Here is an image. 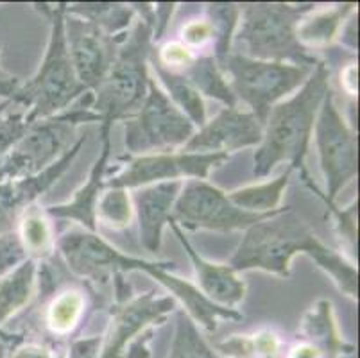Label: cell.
Returning <instances> with one entry per match:
<instances>
[{
    "mask_svg": "<svg viewBox=\"0 0 360 358\" xmlns=\"http://www.w3.org/2000/svg\"><path fill=\"white\" fill-rule=\"evenodd\" d=\"M150 65H153V70L158 74L160 81H162V84L165 87L167 97L170 98V103L174 104V106L194 124V127L205 126V101H202V95L194 88V84H192L183 74H178V72L163 67L156 58H153Z\"/></svg>",
    "mask_w": 360,
    "mask_h": 358,
    "instance_id": "cell-18",
    "label": "cell"
},
{
    "mask_svg": "<svg viewBox=\"0 0 360 358\" xmlns=\"http://www.w3.org/2000/svg\"><path fill=\"white\" fill-rule=\"evenodd\" d=\"M160 61V63L165 67V65H169V67H188V65L194 61V56L191 54V51L185 47L183 44H176V41H172V44H167L165 47L160 51L158 58H156Z\"/></svg>",
    "mask_w": 360,
    "mask_h": 358,
    "instance_id": "cell-32",
    "label": "cell"
},
{
    "mask_svg": "<svg viewBox=\"0 0 360 358\" xmlns=\"http://www.w3.org/2000/svg\"><path fill=\"white\" fill-rule=\"evenodd\" d=\"M303 333L316 340L323 350L328 351L330 354L340 353V347H345V344L340 343L337 337L335 324L332 321V305L330 301H319L309 314L305 315L303 321Z\"/></svg>",
    "mask_w": 360,
    "mask_h": 358,
    "instance_id": "cell-24",
    "label": "cell"
},
{
    "mask_svg": "<svg viewBox=\"0 0 360 358\" xmlns=\"http://www.w3.org/2000/svg\"><path fill=\"white\" fill-rule=\"evenodd\" d=\"M68 15L91 22L99 29H103L111 38H119L126 34L135 11L131 6L111 4V2H84V4H67Z\"/></svg>",
    "mask_w": 360,
    "mask_h": 358,
    "instance_id": "cell-22",
    "label": "cell"
},
{
    "mask_svg": "<svg viewBox=\"0 0 360 358\" xmlns=\"http://www.w3.org/2000/svg\"><path fill=\"white\" fill-rule=\"evenodd\" d=\"M296 255H307L323 271L328 272L340 290L359 295V271L342 255L330 249L316 236L292 208H285L245 229V235L231 258L230 267L235 272L260 269L265 272L289 278V265Z\"/></svg>",
    "mask_w": 360,
    "mask_h": 358,
    "instance_id": "cell-1",
    "label": "cell"
},
{
    "mask_svg": "<svg viewBox=\"0 0 360 358\" xmlns=\"http://www.w3.org/2000/svg\"><path fill=\"white\" fill-rule=\"evenodd\" d=\"M27 260V251L16 231L4 233L0 236V278Z\"/></svg>",
    "mask_w": 360,
    "mask_h": 358,
    "instance_id": "cell-31",
    "label": "cell"
},
{
    "mask_svg": "<svg viewBox=\"0 0 360 358\" xmlns=\"http://www.w3.org/2000/svg\"><path fill=\"white\" fill-rule=\"evenodd\" d=\"M110 129L111 122H103L101 126L103 149H101V156L96 165L91 167L86 183L74 193L72 201H68L67 205L47 208L49 215L58 217V219H72V221L83 224L88 231L97 233V203H99V193L104 185V174H106L108 158H110L111 151Z\"/></svg>",
    "mask_w": 360,
    "mask_h": 358,
    "instance_id": "cell-16",
    "label": "cell"
},
{
    "mask_svg": "<svg viewBox=\"0 0 360 358\" xmlns=\"http://www.w3.org/2000/svg\"><path fill=\"white\" fill-rule=\"evenodd\" d=\"M126 38L127 34L111 38L91 22L65 13V39L68 54L75 75L88 91H94L103 83L113 65L119 45L124 44Z\"/></svg>",
    "mask_w": 360,
    "mask_h": 358,
    "instance_id": "cell-12",
    "label": "cell"
},
{
    "mask_svg": "<svg viewBox=\"0 0 360 358\" xmlns=\"http://www.w3.org/2000/svg\"><path fill=\"white\" fill-rule=\"evenodd\" d=\"M353 8H355V4H340L332 9L317 11L316 15L309 16V18L301 16L296 27L297 41L307 51L328 45L339 32L340 22L346 18L348 13L353 11Z\"/></svg>",
    "mask_w": 360,
    "mask_h": 358,
    "instance_id": "cell-20",
    "label": "cell"
},
{
    "mask_svg": "<svg viewBox=\"0 0 360 358\" xmlns=\"http://www.w3.org/2000/svg\"><path fill=\"white\" fill-rule=\"evenodd\" d=\"M13 339H6V335L0 333V358H6V351H8V344H11Z\"/></svg>",
    "mask_w": 360,
    "mask_h": 358,
    "instance_id": "cell-40",
    "label": "cell"
},
{
    "mask_svg": "<svg viewBox=\"0 0 360 358\" xmlns=\"http://www.w3.org/2000/svg\"><path fill=\"white\" fill-rule=\"evenodd\" d=\"M231 75V90L240 97L264 127L271 108L305 83L314 67L281 61H260L242 54H230L221 65Z\"/></svg>",
    "mask_w": 360,
    "mask_h": 358,
    "instance_id": "cell-7",
    "label": "cell"
},
{
    "mask_svg": "<svg viewBox=\"0 0 360 358\" xmlns=\"http://www.w3.org/2000/svg\"><path fill=\"white\" fill-rule=\"evenodd\" d=\"M181 36L186 44L199 45L202 41H206L208 38H212L214 32H212V25L208 20H194V22H191V24H186L183 27Z\"/></svg>",
    "mask_w": 360,
    "mask_h": 358,
    "instance_id": "cell-33",
    "label": "cell"
},
{
    "mask_svg": "<svg viewBox=\"0 0 360 358\" xmlns=\"http://www.w3.org/2000/svg\"><path fill=\"white\" fill-rule=\"evenodd\" d=\"M355 77H356V67H355V65H352V67L346 68L345 79H342V84H345L346 91H348L349 83H352V90L356 94V81H355Z\"/></svg>",
    "mask_w": 360,
    "mask_h": 358,
    "instance_id": "cell-39",
    "label": "cell"
},
{
    "mask_svg": "<svg viewBox=\"0 0 360 358\" xmlns=\"http://www.w3.org/2000/svg\"><path fill=\"white\" fill-rule=\"evenodd\" d=\"M25 113H27L25 110L15 111L0 120V162L32 126V124L25 122Z\"/></svg>",
    "mask_w": 360,
    "mask_h": 358,
    "instance_id": "cell-30",
    "label": "cell"
},
{
    "mask_svg": "<svg viewBox=\"0 0 360 358\" xmlns=\"http://www.w3.org/2000/svg\"><path fill=\"white\" fill-rule=\"evenodd\" d=\"M290 174H292V169L289 167L285 172L281 174L280 177H276V179H273V181L233 190L231 193H228V199H230L237 208L245 210V212H274V210H278V206H280L281 197H283V190L289 185Z\"/></svg>",
    "mask_w": 360,
    "mask_h": 358,
    "instance_id": "cell-23",
    "label": "cell"
},
{
    "mask_svg": "<svg viewBox=\"0 0 360 358\" xmlns=\"http://www.w3.org/2000/svg\"><path fill=\"white\" fill-rule=\"evenodd\" d=\"M51 20V36L45 58L40 68L24 87H18L13 95V103L22 104L25 122L34 124L44 118L54 117L67 111L72 104L86 94V88L79 83L68 54L65 39V13L67 4L58 2L54 8L49 4H36Z\"/></svg>",
    "mask_w": 360,
    "mask_h": 358,
    "instance_id": "cell-3",
    "label": "cell"
},
{
    "mask_svg": "<svg viewBox=\"0 0 360 358\" xmlns=\"http://www.w3.org/2000/svg\"><path fill=\"white\" fill-rule=\"evenodd\" d=\"M169 358H219L199 333L194 321L185 312H178L174 343Z\"/></svg>",
    "mask_w": 360,
    "mask_h": 358,
    "instance_id": "cell-26",
    "label": "cell"
},
{
    "mask_svg": "<svg viewBox=\"0 0 360 358\" xmlns=\"http://www.w3.org/2000/svg\"><path fill=\"white\" fill-rule=\"evenodd\" d=\"M183 75L194 84V88L201 95L217 98L222 104H226V108L237 106V97L224 79V72L221 70L214 56H202V58L194 59L185 68Z\"/></svg>",
    "mask_w": 360,
    "mask_h": 358,
    "instance_id": "cell-21",
    "label": "cell"
},
{
    "mask_svg": "<svg viewBox=\"0 0 360 358\" xmlns=\"http://www.w3.org/2000/svg\"><path fill=\"white\" fill-rule=\"evenodd\" d=\"M264 127L251 111L224 108L212 120H206L198 133L183 146V153L230 154L238 149L260 146Z\"/></svg>",
    "mask_w": 360,
    "mask_h": 358,
    "instance_id": "cell-13",
    "label": "cell"
},
{
    "mask_svg": "<svg viewBox=\"0 0 360 358\" xmlns=\"http://www.w3.org/2000/svg\"><path fill=\"white\" fill-rule=\"evenodd\" d=\"M131 201L124 188H113L99 197L97 203V219L110 228H126L131 222Z\"/></svg>",
    "mask_w": 360,
    "mask_h": 358,
    "instance_id": "cell-29",
    "label": "cell"
},
{
    "mask_svg": "<svg viewBox=\"0 0 360 358\" xmlns=\"http://www.w3.org/2000/svg\"><path fill=\"white\" fill-rule=\"evenodd\" d=\"M36 281V262L27 258L0 278V324L29 303Z\"/></svg>",
    "mask_w": 360,
    "mask_h": 358,
    "instance_id": "cell-19",
    "label": "cell"
},
{
    "mask_svg": "<svg viewBox=\"0 0 360 358\" xmlns=\"http://www.w3.org/2000/svg\"><path fill=\"white\" fill-rule=\"evenodd\" d=\"M183 188V181L156 183L136 196V215L140 224V242L149 252H158L163 226L169 222L172 206Z\"/></svg>",
    "mask_w": 360,
    "mask_h": 358,
    "instance_id": "cell-17",
    "label": "cell"
},
{
    "mask_svg": "<svg viewBox=\"0 0 360 358\" xmlns=\"http://www.w3.org/2000/svg\"><path fill=\"white\" fill-rule=\"evenodd\" d=\"M228 154H198V153H160L142 154L129 160L126 169L106 181L108 188H135L150 183L181 181V177H194L205 181L214 167H221Z\"/></svg>",
    "mask_w": 360,
    "mask_h": 358,
    "instance_id": "cell-11",
    "label": "cell"
},
{
    "mask_svg": "<svg viewBox=\"0 0 360 358\" xmlns=\"http://www.w3.org/2000/svg\"><path fill=\"white\" fill-rule=\"evenodd\" d=\"M237 25V39L248 49V58L260 61L316 67L319 61L297 41L296 27L314 4H244Z\"/></svg>",
    "mask_w": 360,
    "mask_h": 358,
    "instance_id": "cell-4",
    "label": "cell"
},
{
    "mask_svg": "<svg viewBox=\"0 0 360 358\" xmlns=\"http://www.w3.org/2000/svg\"><path fill=\"white\" fill-rule=\"evenodd\" d=\"M208 22L212 25V32L215 36V61L221 67L224 59L231 54L230 44L238 25L240 8L237 4H215L208 6Z\"/></svg>",
    "mask_w": 360,
    "mask_h": 358,
    "instance_id": "cell-25",
    "label": "cell"
},
{
    "mask_svg": "<svg viewBox=\"0 0 360 358\" xmlns=\"http://www.w3.org/2000/svg\"><path fill=\"white\" fill-rule=\"evenodd\" d=\"M314 131H316V146L319 151L321 169H323L326 179V196L321 193L319 188L310 181L305 169H301V177L310 186V190L325 201L326 206H332L337 193L359 172L356 136L337 111L332 90L326 94L325 101L321 104Z\"/></svg>",
    "mask_w": 360,
    "mask_h": 358,
    "instance_id": "cell-8",
    "label": "cell"
},
{
    "mask_svg": "<svg viewBox=\"0 0 360 358\" xmlns=\"http://www.w3.org/2000/svg\"><path fill=\"white\" fill-rule=\"evenodd\" d=\"M153 27L139 20L131 34L117 51L113 65L103 83L94 90L91 111L101 115L103 122H115L119 118L135 117L147 97Z\"/></svg>",
    "mask_w": 360,
    "mask_h": 358,
    "instance_id": "cell-5",
    "label": "cell"
},
{
    "mask_svg": "<svg viewBox=\"0 0 360 358\" xmlns=\"http://www.w3.org/2000/svg\"><path fill=\"white\" fill-rule=\"evenodd\" d=\"M84 300L79 292L68 290L63 292L60 298H56L52 305L49 307L47 323L54 333L65 335L75 326L79 319L81 312H83Z\"/></svg>",
    "mask_w": 360,
    "mask_h": 358,
    "instance_id": "cell-28",
    "label": "cell"
},
{
    "mask_svg": "<svg viewBox=\"0 0 360 358\" xmlns=\"http://www.w3.org/2000/svg\"><path fill=\"white\" fill-rule=\"evenodd\" d=\"M91 104L94 91H86L63 113L32 124L0 162V181L34 176L63 156L75 127L83 122H103L101 115L91 111Z\"/></svg>",
    "mask_w": 360,
    "mask_h": 358,
    "instance_id": "cell-6",
    "label": "cell"
},
{
    "mask_svg": "<svg viewBox=\"0 0 360 358\" xmlns=\"http://www.w3.org/2000/svg\"><path fill=\"white\" fill-rule=\"evenodd\" d=\"M321 351L314 347V344H301V346L294 347L289 358H319Z\"/></svg>",
    "mask_w": 360,
    "mask_h": 358,
    "instance_id": "cell-38",
    "label": "cell"
},
{
    "mask_svg": "<svg viewBox=\"0 0 360 358\" xmlns=\"http://www.w3.org/2000/svg\"><path fill=\"white\" fill-rule=\"evenodd\" d=\"M18 235H20L25 251L31 252L32 260L34 258H47L54 249L51 228L36 206H29V212L25 213Z\"/></svg>",
    "mask_w": 360,
    "mask_h": 358,
    "instance_id": "cell-27",
    "label": "cell"
},
{
    "mask_svg": "<svg viewBox=\"0 0 360 358\" xmlns=\"http://www.w3.org/2000/svg\"><path fill=\"white\" fill-rule=\"evenodd\" d=\"M194 133V124L170 103L156 79L150 77L142 108L126 120V149L131 154L167 153L172 147L185 146Z\"/></svg>",
    "mask_w": 360,
    "mask_h": 358,
    "instance_id": "cell-9",
    "label": "cell"
},
{
    "mask_svg": "<svg viewBox=\"0 0 360 358\" xmlns=\"http://www.w3.org/2000/svg\"><path fill=\"white\" fill-rule=\"evenodd\" d=\"M285 208L269 213H251L237 208L228 199V193L201 179H191L183 185L170 221L181 224L185 229H215V231H235L248 229L258 222L278 215Z\"/></svg>",
    "mask_w": 360,
    "mask_h": 358,
    "instance_id": "cell-10",
    "label": "cell"
},
{
    "mask_svg": "<svg viewBox=\"0 0 360 358\" xmlns=\"http://www.w3.org/2000/svg\"><path fill=\"white\" fill-rule=\"evenodd\" d=\"M174 6L176 4H155V27H156V32L153 38H162V32L163 29H165L167 22H169L170 15H172V11H174ZM153 27V29H155Z\"/></svg>",
    "mask_w": 360,
    "mask_h": 358,
    "instance_id": "cell-35",
    "label": "cell"
},
{
    "mask_svg": "<svg viewBox=\"0 0 360 358\" xmlns=\"http://www.w3.org/2000/svg\"><path fill=\"white\" fill-rule=\"evenodd\" d=\"M18 90V79L16 77H2L0 75V97H8L9 101Z\"/></svg>",
    "mask_w": 360,
    "mask_h": 358,
    "instance_id": "cell-37",
    "label": "cell"
},
{
    "mask_svg": "<svg viewBox=\"0 0 360 358\" xmlns=\"http://www.w3.org/2000/svg\"><path fill=\"white\" fill-rule=\"evenodd\" d=\"M170 228L174 229L178 241L181 242L183 249L186 251L188 258H191L192 265H194L195 278H198L199 290L205 295L206 300L212 301L217 307L224 308H233L244 300L245 287L244 281L237 276V272L233 271L228 265L221 264H212V262L205 260L194 248L192 244L185 238V233L183 229L176 224L174 221L169 219Z\"/></svg>",
    "mask_w": 360,
    "mask_h": 358,
    "instance_id": "cell-15",
    "label": "cell"
},
{
    "mask_svg": "<svg viewBox=\"0 0 360 358\" xmlns=\"http://www.w3.org/2000/svg\"><path fill=\"white\" fill-rule=\"evenodd\" d=\"M11 358H65L63 354L54 353L49 347H41V346H24L18 347L11 353Z\"/></svg>",
    "mask_w": 360,
    "mask_h": 358,
    "instance_id": "cell-34",
    "label": "cell"
},
{
    "mask_svg": "<svg viewBox=\"0 0 360 358\" xmlns=\"http://www.w3.org/2000/svg\"><path fill=\"white\" fill-rule=\"evenodd\" d=\"M16 215H18V213L13 212L11 206L6 203L4 196L0 192V235L11 231L13 224H15L16 221Z\"/></svg>",
    "mask_w": 360,
    "mask_h": 358,
    "instance_id": "cell-36",
    "label": "cell"
},
{
    "mask_svg": "<svg viewBox=\"0 0 360 358\" xmlns=\"http://www.w3.org/2000/svg\"><path fill=\"white\" fill-rule=\"evenodd\" d=\"M11 104H13V101H4V103H0V115L4 113V111L8 110V108L11 106Z\"/></svg>",
    "mask_w": 360,
    "mask_h": 358,
    "instance_id": "cell-41",
    "label": "cell"
},
{
    "mask_svg": "<svg viewBox=\"0 0 360 358\" xmlns=\"http://www.w3.org/2000/svg\"><path fill=\"white\" fill-rule=\"evenodd\" d=\"M330 91V70L319 61L300 90L271 108L264 124V136L253 156V176L265 177L278 163L292 170L303 169L319 108Z\"/></svg>",
    "mask_w": 360,
    "mask_h": 358,
    "instance_id": "cell-2",
    "label": "cell"
},
{
    "mask_svg": "<svg viewBox=\"0 0 360 358\" xmlns=\"http://www.w3.org/2000/svg\"><path fill=\"white\" fill-rule=\"evenodd\" d=\"M172 308H174L172 298H167V295L156 298L155 292H147L135 300L117 305L111 310L113 319H111L110 333H108L106 344L99 358H120L133 337H136L150 323L162 319Z\"/></svg>",
    "mask_w": 360,
    "mask_h": 358,
    "instance_id": "cell-14",
    "label": "cell"
}]
</instances>
